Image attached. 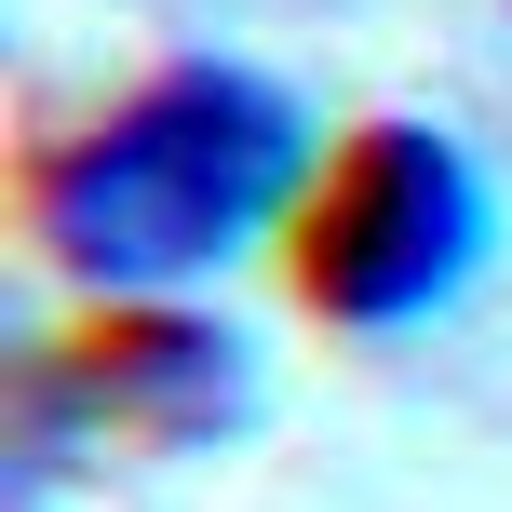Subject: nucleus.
I'll return each instance as SVG.
<instances>
[{
    "instance_id": "1",
    "label": "nucleus",
    "mask_w": 512,
    "mask_h": 512,
    "mask_svg": "<svg viewBox=\"0 0 512 512\" xmlns=\"http://www.w3.org/2000/svg\"><path fill=\"white\" fill-rule=\"evenodd\" d=\"M310 189H324V122L297 81L243 54H176L41 149L27 230L81 297L149 310V297H203L256 243H297Z\"/></svg>"
},
{
    "instance_id": "3",
    "label": "nucleus",
    "mask_w": 512,
    "mask_h": 512,
    "mask_svg": "<svg viewBox=\"0 0 512 512\" xmlns=\"http://www.w3.org/2000/svg\"><path fill=\"white\" fill-rule=\"evenodd\" d=\"M41 418H95L108 445H149V459H203L256 418V337L216 324L189 297L108 310L68 364L41 378Z\"/></svg>"
},
{
    "instance_id": "2",
    "label": "nucleus",
    "mask_w": 512,
    "mask_h": 512,
    "mask_svg": "<svg viewBox=\"0 0 512 512\" xmlns=\"http://www.w3.org/2000/svg\"><path fill=\"white\" fill-rule=\"evenodd\" d=\"M486 256H499V176L472 162V135L391 108L324 162L297 216V310L337 337H418L486 283Z\"/></svg>"
}]
</instances>
